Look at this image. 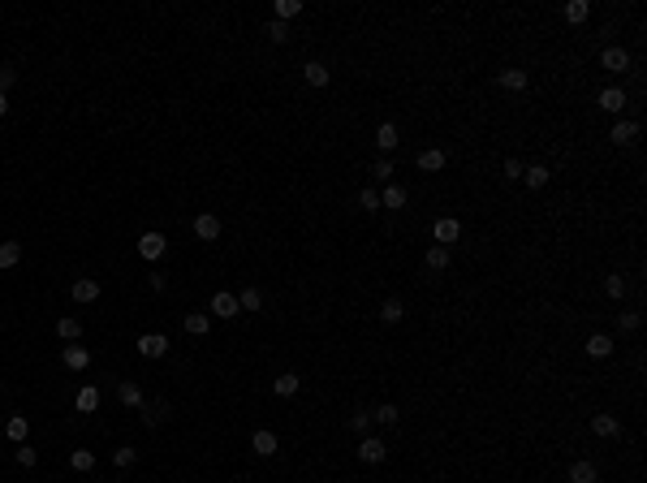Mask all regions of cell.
<instances>
[{"label":"cell","mask_w":647,"mask_h":483,"mask_svg":"<svg viewBox=\"0 0 647 483\" xmlns=\"http://www.w3.org/2000/svg\"><path fill=\"white\" fill-rule=\"evenodd\" d=\"M591 431L608 440V436H617V431H622V423H617V414H595L591 418Z\"/></svg>","instance_id":"obj_16"},{"label":"cell","mask_w":647,"mask_h":483,"mask_svg":"<svg viewBox=\"0 0 647 483\" xmlns=\"http://www.w3.org/2000/svg\"><path fill=\"white\" fill-rule=\"evenodd\" d=\"M367 427H371V410L350 414V431H359V436H367Z\"/></svg>","instance_id":"obj_40"},{"label":"cell","mask_w":647,"mask_h":483,"mask_svg":"<svg viewBox=\"0 0 647 483\" xmlns=\"http://www.w3.org/2000/svg\"><path fill=\"white\" fill-rule=\"evenodd\" d=\"M117 397H121V406H129V410H142V401H147L134 380H121V384H117Z\"/></svg>","instance_id":"obj_12"},{"label":"cell","mask_w":647,"mask_h":483,"mask_svg":"<svg viewBox=\"0 0 647 483\" xmlns=\"http://www.w3.org/2000/svg\"><path fill=\"white\" fill-rule=\"evenodd\" d=\"M397 418H401V410L393 406V401H380V406L371 410V423H380V427H393Z\"/></svg>","instance_id":"obj_18"},{"label":"cell","mask_w":647,"mask_h":483,"mask_svg":"<svg viewBox=\"0 0 647 483\" xmlns=\"http://www.w3.org/2000/svg\"><path fill=\"white\" fill-rule=\"evenodd\" d=\"M74 406L83 410V414H95V410H100V389H91V384H87V389H78V401H74Z\"/></svg>","instance_id":"obj_24"},{"label":"cell","mask_w":647,"mask_h":483,"mask_svg":"<svg viewBox=\"0 0 647 483\" xmlns=\"http://www.w3.org/2000/svg\"><path fill=\"white\" fill-rule=\"evenodd\" d=\"M165 414H169V401H156V406H151V414H147V423H160Z\"/></svg>","instance_id":"obj_46"},{"label":"cell","mask_w":647,"mask_h":483,"mask_svg":"<svg viewBox=\"0 0 647 483\" xmlns=\"http://www.w3.org/2000/svg\"><path fill=\"white\" fill-rule=\"evenodd\" d=\"M359 458L376 466V462H384V458H388V444H384V440H376V436H363V440H359Z\"/></svg>","instance_id":"obj_7"},{"label":"cell","mask_w":647,"mask_h":483,"mask_svg":"<svg viewBox=\"0 0 647 483\" xmlns=\"http://www.w3.org/2000/svg\"><path fill=\"white\" fill-rule=\"evenodd\" d=\"M61 363L70 367V372H87V367H91V354H87L83 345H65V350H61Z\"/></svg>","instance_id":"obj_11"},{"label":"cell","mask_w":647,"mask_h":483,"mask_svg":"<svg viewBox=\"0 0 647 483\" xmlns=\"http://www.w3.org/2000/svg\"><path fill=\"white\" fill-rule=\"evenodd\" d=\"M587 354H591V358H608V354H613V336L591 332V336H587Z\"/></svg>","instance_id":"obj_20"},{"label":"cell","mask_w":647,"mask_h":483,"mask_svg":"<svg viewBox=\"0 0 647 483\" xmlns=\"http://www.w3.org/2000/svg\"><path fill=\"white\" fill-rule=\"evenodd\" d=\"M13 83H18V69H9V65H0V95H5Z\"/></svg>","instance_id":"obj_43"},{"label":"cell","mask_w":647,"mask_h":483,"mask_svg":"<svg viewBox=\"0 0 647 483\" xmlns=\"http://www.w3.org/2000/svg\"><path fill=\"white\" fill-rule=\"evenodd\" d=\"M548 177H553V173H548V164H527L522 182H527L531 190H544V186H548Z\"/></svg>","instance_id":"obj_23"},{"label":"cell","mask_w":647,"mask_h":483,"mask_svg":"<svg viewBox=\"0 0 647 483\" xmlns=\"http://www.w3.org/2000/svg\"><path fill=\"white\" fill-rule=\"evenodd\" d=\"M70 466H74L78 475H87V471H95V453H91V449H74V453H70Z\"/></svg>","instance_id":"obj_32"},{"label":"cell","mask_w":647,"mask_h":483,"mask_svg":"<svg viewBox=\"0 0 647 483\" xmlns=\"http://www.w3.org/2000/svg\"><path fill=\"white\" fill-rule=\"evenodd\" d=\"M527 83H531L527 69H500V87L505 91H527Z\"/></svg>","instance_id":"obj_25"},{"label":"cell","mask_w":647,"mask_h":483,"mask_svg":"<svg viewBox=\"0 0 647 483\" xmlns=\"http://www.w3.org/2000/svg\"><path fill=\"white\" fill-rule=\"evenodd\" d=\"M207 328H212V315H207V311H190L186 315V332L190 336H203Z\"/></svg>","instance_id":"obj_27"},{"label":"cell","mask_w":647,"mask_h":483,"mask_svg":"<svg viewBox=\"0 0 647 483\" xmlns=\"http://www.w3.org/2000/svg\"><path fill=\"white\" fill-rule=\"evenodd\" d=\"M406 199H410L406 186H397V182H388V186L380 190V207H384V212H401V207H406Z\"/></svg>","instance_id":"obj_3"},{"label":"cell","mask_w":647,"mask_h":483,"mask_svg":"<svg viewBox=\"0 0 647 483\" xmlns=\"http://www.w3.org/2000/svg\"><path fill=\"white\" fill-rule=\"evenodd\" d=\"M5 112H9V95H0V117H5Z\"/></svg>","instance_id":"obj_47"},{"label":"cell","mask_w":647,"mask_h":483,"mask_svg":"<svg viewBox=\"0 0 647 483\" xmlns=\"http://www.w3.org/2000/svg\"><path fill=\"white\" fill-rule=\"evenodd\" d=\"M522 173H527V164H522V160H505V177H509V182H518Z\"/></svg>","instance_id":"obj_44"},{"label":"cell","mask_w":647,"mask_h":483,"mask_svg":"<svg viewBox=\"0 0 647 483\" xmlns=\"http://www.w3.org/2000/svg\"><path fill=\"white\" fill-rule=\"evenodd\" d=\"M251 449H255V453H259V458H277V449H281V444H277V431H268V427H259V431H255V436H251Z\"/></svg>","instance_id":"obj_6"},{"label":"cell","mask_w":647,"mask_h":483,"mask_svg":"<svg viewBox=\"0 0 647 483\" xmlns=\"http://www.w3.org/2000/svg\"><path fill=\"white\" fill-rule=\"evenodd\" d=\"M639 324H643L639 311H622V315H617V328H622V332H639Z\"/></svg>","instance_id":"obj_39"},{"label":"cell","mask_w":647,"mask_h":483,"mask_svg":"<svg viewBox=\"0 0 647 483\" xmlns=\"http://www.w3.org/2000/svg\"><path fill=\"white\" fill-rule=\"evenodd\" d=\"M432 233H436V246H453V242L462 237V224L453 220V216H441V220H436V229H432Z\"/></svg>","instance_id":"obj_4"},{"label":"cell","mask_w":647,"mask_h":483,"mask_svg":"<svg viewBox=\"0 0 647 483\" xmlns=\"http://www.w3.org/2000/svg\"><path fill=\"white\" fill-rule=\"evenodd\" d=\"M194 233H199L203 242H216L220 237V220L212 212H203V216H194Z\"/></svg>","instance_id":"obj_13"},{"label":"cell","mask_w":647,"mask_h":483,"mask_svg":"<svg viewBox=\"0 0 647 483\" xmlns=\"http://www.w3.org/2000/svg\"><path fill=\"white\" fill-rule=\"evenodd\" d=\"M56 336H61V341H65V345H74V341H78V336H83V324H78V319H74V315H65V319H56Z\"/></svg>","instance_id":"obj_17"},{"label":"cell","mask_w":647,"mask_h":483,"mask_svg":"<svg viewBox=\"0 0 647 483\" xmlns=\"http://www.w3.org/2000/svg\"><path fill=\"white\" fill-rule=\"evenodd\" d=\"M359 207H363V212H371V216H376V212H380V190H376V186L359 190Z\"/></svg>","instance_id":"obj_34"},{"label":"cell","mask_w":647,"mask_h":483,"mask_svg":"<svg viewBox=\"0 0 647 483\" xmlns=\"http://www.w3.org/2000/svg\"><path fill=\"white\" fill-rule=\"evenodd\" d=\"M298 389H302V380H298L294 372H285V376H277V380H272V393H277V397H294Z\"/></svg>","instance_id":"obj_21"},{"label":"cell","mask_w":647,"mask_h":483,"mask_svg":"<svg viewBox=\"0 0 647 483\" xmlns=\"http://www.w3.org/2000/svg\"><path fill=\"white\" fill-rule=\"evenodd\" d=\"M112 462H117L121 471H125V466H134V462H138V449H134V444H121L117 453H112Z\"/></svg>","instance_id":"obj_38"},{"label":"cell","mask_w":647,"mask_h":483,"mask_svg":"<svg viewBox=\"0 0 647 483\" xmlns=\"http://www.w3.org/2000/svg\"><path fill=\"white\" fill-rule=\"evenodd\" d=\"M70 298H74V302H95V298H100V281L78 277V281L70 285Z\"/></svg>","instance_id":"obj_10"},{"label":"cell","mask_w":647,"mask_h":483,"mask_svg":"<svg viewBox=\"0 0 647 483\" xmlns=\"http://www.w3.org/2000/svg\"><path fill=\"white\" fill-rule=\"evenodd\" d=\"M302 78H306V87H328V65H319V61H306Z\"/></svg>","instance_id":"obj_22"},{"label":"cell","mask_w":647,"mask_h":483,"mask_svg":"<svg viewBox=\"0 0 647 483\" xmlns=\"http://www.w3.org/2000/svg\"><path fill=\"white\" fill-rule=\"evenodd\" d=\"M138 354L142 358H165L169 354V336L165 332H142L138 336Z\"/></svg>","instance_id":"obj_2"},{"label":"cell","mask_w":647,"mask_h":483,"mask_svg":"<svg viewBox=\"0 0 647 483\" xmlns=\"http://www.w3.org/2000/svg\"><path fill=\"white\" fill-rule=\"evenodd\" d=\"M165 250H169V237H165V233H156V229H151V233H142V237H138V255H142L147 264H156Z\"/></svg>","instance_id":"obj_1"},{"label":"cell","mask_w":647,"mask_h":483,"mask_svg":"<svg viewBox=\"0 0 647 483\" xmlns=\"http://www.w3.org/2000/svg\"><path fill=\"white\" fill-rule=\"evenodd\" d=\"M595 479H600V471H595L591 462H574L570 466V483H595Z\"/></svg>","instance_id":"obj_29"},{"label":"cell","mask_w":647,"mask_h":483,"mask_svg":"<svg viewBox=\"0 0 647 483\" xmlns=\"http://www.w3.org/2000/svg\"><path fill=\"white\" fill-rule=\"evenodd\" d=\"M371 173H376V182H380V186H388V182H393V173H397V169H393V160H388V155H380V160H376V169H371Z\"/></svg>","instance_id":"obj_37"},{"label":"cell","mask_w":647,"mask_h":483,"mask_svg":"<svg viewBox=\"0 0 647 483\" xmlns=\"http://www.w3.org/2000/svg\"><path fill=\"white\" fill-rule=\"evenodd\" d=\"M22 264V242H0V272Z\"/></svg>","instance_id":"obj_15"},{"label":"cell","mask_w":647,"mask_h":483,"mask_svg":"<svg viewBox=\"0 0 647 483\" xmlns=\"http://www.w3.org/2000/svg\"><path fill=\"white\" fill-rule=\"evenodd\" d=\"M302 13V0H277V22H289Z\"/></svg>","instance_id":"obj_36"},{"label":"cell","mask_w":647,"mask_h":483,"mask_svg":"<svg viewBox=\"0 0 647 483\" xmlns=\"http://www.w3.org/2000/svg\"><path fill=\"white\" fill-rule=\"evenodd\" d=\"M237 307H242V311H259V307H264V289H255V285L242 289V294H237Z\"/></svg>","instance_id":"obj_33"},{"label":"cell","mask_w":647,"mask_h":483,"mask_svg":"<svg viewBox=\"0 0 647 483\" xmlns=\"http://www.w3.org/2000/svg\"><path fill=\"white\" fill-rule=\"evenodd\" d=\"M26 431H30V423H26V414H13L9 423H5V436H9V440H18V444L26 440Z\"/></svg>","instance_id":"obj_31"},{"label":"cell","mask_w":647,"mask_h":483,"mask_svg":"<svg viewBox=\"0 0 647 483\" xmlns=\"http://www.w3.org/2000/svg\"><path fill=\"white\" fill-rule=\"evenodd\" d=\"M401 315H406V307H401V298H384V302H380V319H384V324H397Z\"/></svg>","instance_id":"obj_30"},{"label":"cell","mask_w":647,"mask_h":483,"mask_svg":"<svg viewBox=\"0 0 647 483\" xmlns=\"http://www.w3.org/2000/svg\"><path fill=\"white\" fill-rule=\"evenodd\" d=\"M418 169H423V173H441L445 169V151L441 147H427L423 155H418Z\"/></svg>","instance_id":"obj_26"},{"label":"cell","mask_w":647,"mask_h":483,"mask_svg":"<svg viewBox=\"0 0 647 483\" xmlns=\"http://www.w3.org/2000/svg\"><path fill=\"white\" fill-rule=\"evenodd\" d=\"M268 35H272V43H285V39H289V26H285V22H277V18H272V26H268Z\"/></svg>","instance_id":"obj_42"},{"label":"cell","mask_w":647,"mask_h":483,"mask_svg":"<svg viewBox=\"0 0 647 483\" xmlns=\"http://www.w3.org/2000/svg\"><path fill=\"white\" fill-rule=\"evenodd\" d=\"M242 307H237V294H229V289H220V294H212V315L216 319H233Z\"/></svg>","instance_id":"obj_5"},{"label":"cell","mask_w":647,"mask_h":483,"mask_svg":"<svg viewBox=\"0 0 647 483\" xmlns=\"http://www.w3.org/2000/svg\"><path fill=\"white\" fill-rule=\"evenodd\" d=\"M600 108H604V112H613V117H622V108H626V91H622V87L600 91Z\"/></svg>","instance_id":"obj_14"},{"label":"cell","mask_w":647,"mask_h":483,"mask_svg":"<svg viewBox=\"0 0 647 483\" xmlns=\"http://www.w3.org/2000/svg\"><path fill=\"white\" fill-rule=\"evenodd\" d=\"M604 294L608 298H626V277H608L604 281Z\"/></svg>","instance_id":"obj_41"},{"label":"cell","mask_w":647,"mask_h":483,"mask_svg":"<svg viewBox=\"0 0 647 483\" xmlns=\"http://www.w3.org/2000/svg\"><path fill=\"white\" fill-rule=\"evenodd\" d=\"M0 389H5V384H0Z\"/></svg>","instance_id":"obj_48"},{"label":"cell","mask_w":647,"mask_h":483,"mask_svg":"<svg viewBox=\"0 0 647 483\" xmlns=\"http://www.w3.org/2000/svg\"><path fill=\"white\" fill-rule=\"evenodd\" d=\"M35 462H39V453H35L30 444H22V449H18V466H35Z\"/></svg>","instance_id":"obj_45"},{"label":"cell","mask_w":647,"mask_h":483,"mask_svg":"<svg viewBox=\"0 0 647 483\" xmlns=\"http://www.w3.org/2000/svg\"><path fill=\"white\" fill-rule=\"evenodd\" d=\"M427 268H432V272H445V268H449V246H432V250H427Z\"/></svg>","instance_id":"obj_35"},{"label":"cell","mask_w":647,"mask_h":483,"mask_svg":"<svg viewBox=\"0 0 647 483\" xmlns=\"http://www.w3.org/2000/svg\"><path fill=\"white\" fill-rule=\"evenodd\" d=\"M600 65H604L608 74H626V69H630V52H626V47H604Z\"/></svg>","instance_id":"obj_9"},{"label":"cell","mask_w":647,"mask_h":483,"mask_svg":"<svg viewBox=\"0 0 647 483\" xmlns=\"http://www.w3.org/2000/svg\"><path fill=\"white\" fill-rule=\"evenodd\" d=\"M608 138L617 142V147H630V142L639 138V121H622L617 117V121H613V130H608Z\"/></svg>","instance_id":"obj_8"},{"label":"cell","mask_w":647,"mask_h":483,"mask_svg":"<svg viewBox=\"0 0 647 483\" xmlns=\"http://www.w3.org/2000/svg\"><path fill=\"white\" fill-rule=\"evenodd\" d=\"M587 18H591V5H587V0H570V5H565V22L582 26Z\"/></svg>","instance_id":"obj_28"},{"label":"cell","mask_w":647,"mask_h":483,"mask_svg":"<svg viewBox=\"0 0 647 483\" xmlns=\"http://www.w3.org/2000/svg\"><path fill=\"white\" fill-rule=\"evenodd\" d=\"M397 142H401V138H397V125H393V121H380V130H376V147H380V151H393Z\"/></svg>","instance_id":"obj_19"}]
</instances>
